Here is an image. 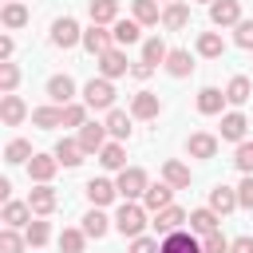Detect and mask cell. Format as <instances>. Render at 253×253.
<instances>
[{
    "label": "cell",
    "mask_w": 253,
    "mask_h": 253,
    "mask_svg": "<svg viewBox=\"0 0 253 253\" xmlns=\"http://www.w3.org/2000/svg\"><path fill=\"white\" fill-rule=\"evenodd\" d=\"M146 225H150V221H146V206H142V202H123V206L115 210V229H119L123 237L134 241V237L146 233Z\"/></svg>",
    "instance_id": "cell-1"
},
{
    "label": "cell",
    "mask_w": 253,
    "mask_h": 253,
    "mask_svg": "<svg viewBox=\"0 0 253 253\" xmlns=\"http://www.w3.org/2000/svg\"><path fill=\"white\" fill-rule=\"evenodd\" d=\"M115 186H119V198H123V202H142L146 190H150V178H146L142 166H126V170L115 178Z\"/></svg>",
    "instance_id": "cell-2"
},
{
    "label": "cell",
    "mask_w": 253,
    "mask_h": 253,
    "mask_svg": "<svg viewBox=\"0 0 253 253\" xmlns=\"http://www.w3.org/2000/svg\"><path fill=\"white\" fill-rule=\"evenodd\" d=\"M83 103H87V111H115V83L111 79H87V87H83Z\"/></svg>",
    "instance_id": "cell-3"
},
{
    "label": "cell",
    "mask_w": 253,
    "mask_h": 253,
    "mask_svg": "<svg viewBox=\"0 0 253 253\" xmlns=\"http://www.w3.org/2000/svg\"><path fill=\"white\" fill-rule=\"evenodd\" d=\"M75 43H83V28L71 20V16H59L55 24H51V47H75Z\"/></svg>",
    "instance_id": "cell-4"
},
{
    "label": "cell",
    "mask_w": 253,
    "mask_h": 253,
    "mask_svg": "<svg viewBox=\"0 0 253 253\" xmlns=\"http://www.w3.org/2000/svg\"><path fill=\"white\" fill-rule=\"evenodd\" d=\"M186 221H190V213L186 210H178V206H166L162 213H154V233L158 237H170V233H178V229H186Z\"/></svg>",
    "instance_id": "cell-5"
},
{
    "label": "cell",
    "mask_w": 253,
    "mask_h": 253,
    "mask_svg": "<svg viewBox=\"0 0 253 253\" xmlns=\"http://www.w3.org/2000/svg\"><path fill=\"white\" fill-rule=\"evenodd\" d=\"M210 24L213 28H237L241 24V0H213L210 4Z\"/></svg>",
    "instance_id": "cell-6"
},
{
    "label": "cell",
    "mask_w": 253,
    "mask_h": 253,
    "mask_svg": "<svg viewBox=\"0 0 253 253\" xmlns=\"http://www.w3.org/2000/svg\"><path fill=\"white\" fill-rule=\"evenodd\" d=\"M83 47L99 59V55H107V51L115 47V36H111L103 24H91V28H83Z\"/></svg>",
    "instance_id": "cell-7"
},
{
    "label": "cell",
    "mask_w": 253,
    "mask_h": 253,
    "mask_svg": "<svg viewBox=\"0 0 253 253\" xmlns=\"http://www.w3.org/2000/svg\"><path fill=\"white\" fill-rule=\"evenodd\" d=\"M126 71H130V63H126V51H123V47H111L107 55H99V75H103V79L115 83V79H123Z\"/></svg>",
    "instance_id": "cell-8"
},
{
    "label": "cell",
    "mask_w": 253,
    "mask_h": 253,
    "mask_svg": "<svg viewBox=\"0 0 253 253\" xmlns=\"http://www.w3.org/2000/svg\"><path fill=\"white\" fill-rule=\"evenodd\" d=\"M75 138H79L83 154H99V150L107 146V123H83Z\"/></svg>",
    "instance_id": "cell-9"
},
{
    "label": "cell",
    "mask_w": 253,
    "mask_h": 253,
    "mask_svg": "<svg viewBox=\"0 0 253 253\" xmlns=\"http://www.w3.org/2000/svg\"><path fill=\"white\" fill-rule=\"evenodd\" d=\"M158 253H206V249H202V237H194L190 229H178V233L162 237V249Z\"/></svg>",
    "instance_id": "cell-10"
},
{
    "label": "cell",
    "mask_w": 253,
    "mask_h": 253,
    "mask_svg": "<svg viewBox=\"0 0 253 253\" xmlns=\"http://www.w3.org/2000/svg\"><path fill=\"white\" fill-rule=\"evenodd\" d=\"M55 170H59V158H55V154H36V158L28 162V178H32L36 186H47V182L55 178Z\"/></svg>",
    "instance_id": "cell-11"
},
{
    "label": "cell",
    "mask_w": 253,
    "mask_h": 253,
    "mask_svg": "<svg viewBox=\"0 0 253 253\" xmlns=\"http://www.w3.org/2000/svg\"><path fill=\"white\" fill-rule=\"evenodd\" d=\"M47 99H51L55 107L75 103V79H71V75H51V79H47Z\"/></svg>",
    "instance_id": "cell-12"
},
{
    "label": "cell",
    "mask_w": 253,
    "mask_h": 253,
    "mask_svg": "<svg viewBox=\"0 0 253 253\" xmlns=\"http://www.w3.org/2000/svg\"><path fill=\"white\" fill-rule=\"evenodd\" d=\"M186 154H190V158H213V154H217V134L194 130V134L186 138Z\"/></svg>",
    "instance_id": "cell-13"
},
{
    "label": "cell",
    "mask_w": 253,
    "mask_h": 253,
    "mask_svg": "<svg viewBox=\"0 0 253 253\" xmlns=\"http://www.w3.org/2000/svg\"><path fill=\"white\" fill-rule=\"evenodd\" d=\"M115 198H119V186H115L111 178H91V182H87V202H91V206L103 210V206H111Z\"/></svg>",
    "instance_id": "cell-14"
},
{
    "label": "cell",
    "mask_w": 253,
    "mask_h": 253,
    "mask_svg": "<svg viewBox=\"0 0 253 253\" xmlns=\"http://www.w3.org/2000/svg\"><path fill=\"white\" fill-rule=\"evenodd\" d=\"M28 206H32V213H36V217H47V213L59 206V194H55L51 186H32V194H28Z\"/></svg>",
    "instance_id": "cell-15"
},
{
    "label": "cell",
    "mask_w": 253,
    "mask_h": 253,
    "mask_svg": "<svg viewBox=\"0 0 253 253\" xmlns=\"http://www.w3.org/2000/svg\"><path fill=\"white\" fill-rule=\"evenodd\" d=\"M32 206L28 202H4V213H0V221L8 225V229H28L32 225Z\"/></svg>",
    "instance_id": "cell-16"
},
{
    "label": "cell",
    "mask_w": 253,
    "mask_h": 253,
    "mask_svg": "<svg viewBox=\"0 0 253 253\" xmlns=\"http://www.w3.org/2000/svg\"><path fill=\"white\" fill-rule=\"evenodd\" d=\"M217 229H221V213H213L210 206H202V210H190V233L206 237V233H217Z\"/></svg>",
    "instance_id": "cell-17"
},
{
    "label": "cell",
    "mask_w": 253,
    "mask_h": 253,
    "mask_svg": "<svg viewBox=\"0 0 253 253\" xmlns=\"http://www.w3.org/2000/svg\"><path fill=\"white\" fill-rule=\"evenodd\" d=\"M130 115H134V119H158V115H162V99H158L154 91H138V95L130 99Z\"/></svg>",
    "instance_id": "cell-18"
},
{
    "label": "cell",
    "mask_w": 253,
    "mask_h": 253,
    "mask_svg": "<svg viewBox=\"0 0 253 253\" xmlns=\"http://www.w3.org/2000/svg\"><path fill=\"white\" fill-rule=\"evenodd\" d=\"M245 130H249V119L241 111H225L221 115V138L225 142H245Z\"/></svg>",
    "instance_id": "cell-19"
},
{
    "label": "cell",
    "mask_w": 253,
    "mask_h": 253,
    "mask_svg": "<svg viewBox=\"0 0 253 253\" xmlns=\"http://www.w3.org/2000/svg\"><path fill=\"white\" fill-rule=\"evenodd\" d=\"M111 225H115V217H107L99 206H91V210L83 213V225H79V229H83L87 237H95V241H99V237H107V229H111Z\"/></svg>",
    "instance_id": "cell-20"
},
{
    "label": "cell",
    "mask_w": 253,
    "mask_h": 253,
    "mask_svg": "<svg viewBox=\"0 0 253 253\" xmlns=\"http://www.w3.org/2000/svg\"><path fill=\"white\" fill-rule=\"evenodd\" d=\"M111 36H115V47H126V43H138L142 40V24L130 16V20H115L111 24Z\"/></svg>",
    "instance_id": "cell-21"
},
{
    "label": "cell",
    "mask_w": 253,
    "mask_h": 253,
    "mask_svg": "<svg viewBox=\"0 0 253 253\" xmlns=\"http://www.w3.org/2000/svg\"><path fill=\"white\" fill-rule=\"evenodd\" d=\"M0 119H4V126H20V123L28 119L24 99H20V95H0Z\"/></svg>",
    "instance_id": "cell-22"
},
{
    "label": "cell",
    "mask_w": 253,
    "mask_h": 253,
    "mask_svg": "<svg viewBox=\"0 0 253 253\" xmlns=\"http://www.w3.org/2000/svg\"><path fill=\"white\" fill-rule=\"evenodd\" d=\"M142 206H146V213H162L166 206H174V186H166V182L150 186L146 198H142Z\"/></svg>",
    "instance_id": "cell-23"
},
{
    "label": "cell",
    "mask_w": 253,
    "mask_h": 253,
    "mask_svg": "<svg viewBox=\"0 0 253 253\" xmlns=\"http://www.w3.org/2000/svg\"><path fill=\"white\" fill-rule=\"evenodd\" d=\"M210 210H213V213H233V210H241L237 190H233V186H213V190H210Z\"/></svg>",
    "instance_id": "cell-24"
},
{
    "label": "cell",
    "mask_w": 253,
    "mask_h": 253,
    "mask_svg": "<svg viewBox=\"0 0 253 253\" xmlns=\"http://www.w3.org/2000/svg\"><path fill=\"white\" fill-rule=\"evenodd\" d=\"M87 12H91V24H103V28L123 20L119 16V0H87Z\"/></svg>",
    "instance_id": "cell-25"
},
{
    "label": "cell",
    "mask_w": 253,
    "mask_h": 253,
    "mask_svg": "<svg viewBox=\"0 0 253 253\" xmlns=\"http://www.w3.org/2000/svg\"><path fill=\"white\" fill-rule=\"evenodd\" d=\"M225 91H217V87H202L198 91V115H221L225 111Z\"/></svg>",
    "instance_id": "cell-26"
},
{
    "label": "cell",
    "mask_w": 253,
    "mask_h": 253,
    "mask_svg": "<svg viewBox=\"0 0 253 253\" xmlns=\"http://www.w3.org/2000/svg\"><path fill=\"white\" fill-rule=\"evenodd\" d=\"M174 79H186L190 71H194V59H190V51L186 47H170V55H166V63H162Z\"/></svg>",
    "instance_id": "cell-27"
},
{
    "label": "cell",
    "mask_w": 253,
    "mask_h": 253,
    "mask_svg": "<svg viewBox=\"0 0 253 253\" xmlns=\"http://www.w3.org/2000/svg\"><path fill=\"white\" fill-rule=\"evenodd\" d=\"M51 154L59 158V166H79V162L87 158V154H83V146H79V138H59Z\"/></svg>",
    "instance_id": "cell-28"
},
{
    "label": "cell",
    "mask_w": 253,
    "mask_h": 253,
    "mask_svg": "<svg viewBox=\"0 0 253 253\" xmlns=\"http://www.w3.org/2000/svg\"><path fill=\"white\" fill-rule=\"evenodd\" d=\"M162 182H166V186H174V190H186V186H190V166H186V162H178V158L162 162Z\"/></svg>",
    "instance_id": "cell-29"
},
{
    "label": "cell",
    "mask_w": 253,
    "mask_h": 253,
    "mask_svg": "<svg viewBox=\"0 0 253 253\" xmlns=\"http://www.w3.org/2000/svg\"><path fill=\"white\" fill-rule=\"evenodd\" d=\"M186 24H190V4H182V0H178V4H166V8H162V28L182 32Z\"/></svg>",
    "instance_id": "cell-30"
},
{
    "label": "cell",
    "mask_w": 253,
    "mask_h": 253,
    "mask_svg": "<svg viewBox=\"0 0 253 253\" xmlns=\"http://www.w3.org/2000/svg\"><path fill=\"white\" fill-rule=\"evenodd\" d=\"M99 162H103V170L123 174V170H126V150H123V142H107V146L99 150Z\"/></svg>",
    "instance_id": "cell-31"
},
{
    "label": "cell",
    "mask_w": 253,
    "mask_h": 253,
    "mask_svg": "<svg viewBox=\"0 0 253 253\" xmlns=\"http://www.w3.org/2000/svg\"><path fill=\"white\" fill-rule=\"evenodd\" d=\"M130 12H134V20H138L142 28H154V24L162 20V8H158V0H130Z\"/></svg>",
    "instance_id": "cell-32"
},
{
    "label": "cell",
    "mask_w": 253,
    "mask_h": 253,
    "mask_svg": "<svg viewBox=\"0 0 253 253\" xmlns=\"http://www.w3.org/2000/svg\"><path fill=\"white\" fill-rule=\"evenodd\" d=\"M221 51H225L221 32H202V36H198V55H202V59H221Z\"/></svg>",
    "instance_id": "cell-33"
},
{
    "label": "cell",
    "mask_w": 253,
    "mask_h": 253,
    "mask_svg": "<svg viewBox=\"0 0 253 253\" xmlns=\"http://www.w3.org/2000/svg\"><path fill=\"white\" fill-rule=\"evenodd\" d=\"M166 55H170V47H166V40H162V36H150V40H142V63L158 67V63H166Z\"/></svg>",
    "instance_id": "cell-34"
},
{
    "label": "cell",
    "mask_w": 253,
    "mask_h": 253,
    "mask_svg": "<svg viewBox=\"0 0 253 253\" xmlns=\"http://www.w3.org/2000/svg\"><path fill=\"white\" fill-rule=\"evenodd\" d=\"M249 95H253V83H249L245 75H233V79L225 83V99H229L233 107H245V103H249Z\"/></svg>",
    "instance_id": "cell-35"
},
{
    "label": "cell",
    "mask_w": 253,
    "mask_h": 253,
    "mask_svg": "<svg viewBox=\"0 0 253 253\" xmlns=\"http://www.w3.org/2000/svg\"><path fill=\"white\" fill-rule=\"evenodd\" d=\"M32 126H40V130H51V126H63V107H36L32 111Z\"/></svg>",
    "instance_id": "cell-36"
},
{
    "label": "cell",
    "mask_w": 253,
    "mask_h": 253,
    "mask_svg": "<svg viewBox=\"0 0 253 253\" xmlns=\"http://www.w3.org/2000/svg\"><path fill=\"white\" fill-rule=\"evenodd\" d=\"M130 119H134V115H126V111H107V134H111L115 142L130 138Z\"/></svg>",
    "instance_id": "cell-37"
},
{
    "label": "cell",
    "mask_w": 253,
    "mask_h": 253,
    "mask_svg": "<svg viewBox=\"0 0 253 253\" xmlns=\"http://www.w3.org/2000/svg\"><path fill=\"white\" fill-rule=\"evenodd\" d=\"M32 158H36V150H32V142H28V138H12V142L4 146V162H12V166L32 162Z\"/></svg>",
    "instance_id": "cell-38"
},
{
    "label": "cell",
    "mask_w": 253,
    "mask_h": 253,
    "mask_svg": "<svg viewBox=\"0 0 253 253\" xmlns=\"http://www.w3.org/2000/svg\"><path fill=\"white\" fill-rule=\"evenodd\" d=\"M24 237H28V245H32V249H40V245H47V241H51V225H47L43 217H32V225L24 229Z\"/></svg>",
    "instance_id": "cell-39"
},
{
    "label": "cell",
    "mask_w": 253,
    "mask_h": 253,
    "mask_svg": "<svg viewBox=\"0 0 253 253\" xmlns=\"http://www.w3.org/2000/svg\"><path fill=\"white\" fill-rule=\"evenodd\" d=\"M0 20H4V28H24L28 24V8L20 4V0H12V4H4V12H0Z\"/></svg>",
    "instance_id": "cell-40"
},
{
    "label": "cell",
    "mask_w": 253,
    "mask_h": 253,
    "mask_svg": "<svg viewBox=\"0 0 253 253\" xmlns=\"http://www.w3.org/2000/svg\"><path fill=\"white\" fill-rule=\"evenodd\" d=\"M28 249V237L20 233V229H0V253H24Z\"/></svg>",
    "instance_id": "cell-41"
},
{
    "label": "cell",
    "mask_w": 253,
    "mask_h": 253,
    "mask_svg": "<svg viewBox=\"0 0 253 253\" xmlns=\"http://www.w3.org/2000/svg\"><path fill=\"white\" fill-rule=\"evenodd\" d=\"M16 87H20V67L8 59L0 63V95H16Z\"/></svg>",
    "instance_id": "cell-42"
},
{
    "label": "cell",
    "mask_w": 253,
    "mask_h": 253,
    "mask_svg": "<svg viewBox=\"0 0 253 253\" xmlns=\"http://www.w3.org/2000/svg\"><path fill=\"white\" fill-rule=\"evenodd\" d=\"M83 245H87L83 229H63L59 233V253H83Z\"/></svg>",
    "instance_id": "cell-43"
},
{
    "label": "cell",
    "mask_w": 253,
    "mask_h": 253,
    "mask_svg": "<svg viewBox=\"0 0 253 253\" xmlns=\"http://www.w3.org/2000/svg\"><path fill=\"white\" fill-rule=\"evenodd\" d=\"M233 166H237L241 174H253V142H249V138L237 142V150H233Z\"/></svg>",
    "instance_id": "cell-44"
},
{
    "label": "cell",
    "mask_w": 253,
    "mask_h": 253,
    "mask_svg": "<svg viewBox=\"0 0 253 253\" xmlns=\"http://www.w3.org/2000/svg\"><path fill=\"white\" fill-rule=\"evenodd\" d=\"M87 123V103H67L63 107V126H83Z\"/></svg>",
    "instance_id": "cell-45"
},
{
    "label": "cell",
    "mask_w": 253,
    "mask_h": 253,
    "mask_svg": "<svg viewBox=\"0 0 253 253\" xmlns=\"http://www.w3.org/2000/svg\"><path fill=\"white\" fill-rule=\"evenodd\" d=\"M229 245H233V241H229V237H225L221 229H217V233H206V237H202V249H206V253H229Z\"/></svg>",
    "instance_id": "cell-46"
},
{
    "label": "cell",
    "mask_w": 253,
    "mask_h": 253,
    "mask_svg": "<svg viewBox=\"0 0 253 253\" xmlns=\"http://www.w3.org/2000/svg\"><path fill=\"white\" fill-rule=\"evenodd\" d=\"M233 43L245 47V51H253V20H241V24L233 28Z\"/></svg>",
    "instance_id": "cell-47"
},
{
    "label": "cell",
    "mask_w": 253,
    "mask_h": 253,
    "mask_svg": "<svg viewBox=\"0 0 253 253\" xmlns=\"http://www.w3.org/2000/svg\"><path fill=\"white\" fill-rule=\"evenodd\" d=\"M237 202H241V210H253V174L241 178V186H237Z\"/></svg>",
    "instance_id": "cell-48"
},
{
    "label": "cell",
    "mask_w": 253,
    "mask_h": 253,
    "mask_svg": "<svg viewBox=\"0 0 253 253\" xmlns=\"http://www.w3.org/2000/svg\"><path fill=\"white\" fill-rule=\"evenodd\" d=\"M158 249H162V241H154V237H146V233L130 241V253H158Z\"/></svg>",
    "instance_id": "cell-49"
},
{
    "label": "cell",
    "mask_w": 253,
    "mask_h": 253,
    "mask_svg": "<svg viewBox=\"0 0 253 253\" xmlns=\"http://www.w3.org/2000/svg\"><path fill=\"white\" fill-rule=\"evenodd\" d=\"M229 253H253V237H249V233H241V237H233V245H229Z\"/></svg>",
    "instance_id": "cell-50"
},
{
    "label": "cell",
    "mask_w": 253,
    "mask_h": 253,
    "mask_svg": "<svg viewBox=\"0 0 253 253\" xmlns=\"http://www.w3.org/2000/svg\"><path fill=\"white\" fill-rule=\"evenodd\" d=\"M12 51H16L12 36H0V63H8V59H12Z\"/></svg>",
    "instance_id": "cell-51"
},
{
    "label": "cell",
    "mask_w": 253,
    "mask_h": 253,
    "mask_svg": "<svg viewBox=\"0 0 253 253\" xmlns=\"http://www.w3.org/2000/svg\"><path fill=\"white\" fill-rule=\"evenodd\" d=\"M130 75H134V79H150V75H154V67L138 59V63H130Z\"/></svg>",
    "instance_id": "cell-52"
},
{
    "label": "cell",
    "mask_w": 253,
    "mask_h": 253,
    "mask_svg": "<svg viewBox=\"0 0 253 253\" xmlns=\"http://www.w3.org/2000/svg\"><path fill=\"white\" fill-rule=\"evenodd\" d=\"M158 4H178V0H158Z\"/></svg>",
    "instance_id": "cell-53"
},
{
    "label": "cell",
    "mask_w": 253,
    "mask_h": 253,
    "mask_svg": "<svg viewBox=\"0 0 253 253\" xmlns=\"http://www.w3.org/2000/svg\"><path fill=\"white\" fill-rule=\"evenodd\" d=\"M198 4H213V0H198Z\"/></svg>",
    "instance_id": "cell-54"
},
{
    "label": "cell",
    "mask_w": 253,
    "mask_h": 253,
    "mask_svg": "<svg viewBox=\"0 0 253 253\" xmlns=\"http://www.w3.org/2000/svg\"><path fill=\"white\" fill-rule=\"evenodd\" d=\"M4 4H12V0H4Z\"/></svg>",
    "instance_id": "cell-55"
}]
</instances>
